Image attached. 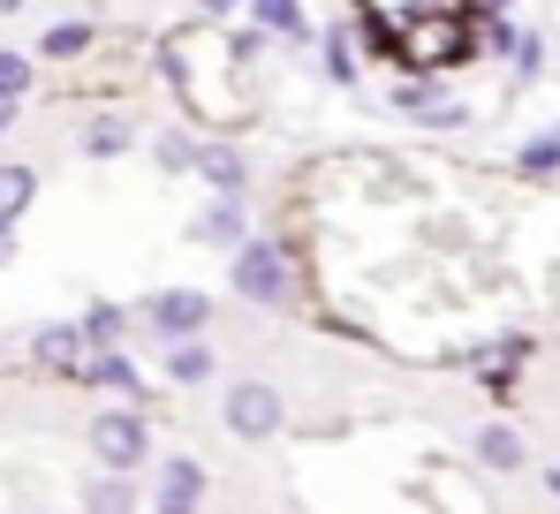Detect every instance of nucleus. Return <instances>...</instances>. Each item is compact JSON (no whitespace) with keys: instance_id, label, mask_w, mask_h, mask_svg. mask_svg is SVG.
Segmentation results:
<instances>
[{"instance_id":"1","label":"nucleus","mask_w":560,"mask_h":514,"mask_svg":"<svg viewBox=\"0 0 560 514\" xmlns=\"http://www.w3.org/2000/svg\"><path fill=\"white\" fill-rule=\"evenodd\" d=\"M235 295L258 303V311H288V303H295L288 250H280V243H243V250H235Z\"/></svg>"},{"instance_id":"2","label":"nucleus","mask_w":560,"mask_h":514,"mask_svg":"<svg viewBox=\"0 0 560 514\" xmlns=\"http://www.w3.org/2000/svg\"><path fill=\"white\" fill-rule=\"evenodd\" d=\"M92 454L98 469H144L152 462V424L137 417V409H106V417H92Z\"/></svg>"},{"instance_id":"3","label":"nucleus","mask_w":560,"mask_h":514,"mask_svg":"<svg viewBox=\"0 0 560 514\" xmlns=\"http://www.w3.org/2000/svg\"><path fill=\"white\" fill-rule=\"evenodd\" d=\"M220 417H228L235 439H273L288 409H280V394L266 386V378H235V386H228V401H220Z\"/></svg>"},{"instance_id":"4","label":"nucleus","mask_w":560,"mask_h":514,"mask_svg":"<svg viewBox=\"0 0 560 514\" xmlns=\"http://www.w3.org/2000/svg\"><path fill=\"white\" fill-rule=\"evenodd\" d=\"M144 318H152V334H167V341H197L205 318H212V295H205V288H160V295L144 303Z\"/></svg>"},{"instance_id":"5","label":"nucleus","mask_w":560,"mask_h":514,"mask_svg":"<svg viewBox=\"0 0 560 514\" xmlns=\"http://www.w3.org/2000/svg\"><path fill=\"white\" fill-rule=\"evenodd\" d=\"M189 243H212V250H243L250 243V220H243V197H212L197 220H189Z\"/></svg>"},{"instance_id":"6","label":"nucleus","mask_w":560,"mask_h":514,"mask_svg":"<svg viewBox=\"0 0 560 514\" xmlns=\"http://www.w3.org/2000/svg\"><path fill=\"white\" fill-rule=\"evenodd\" d=\"M31 355H38V371L77 378V371L92 363V341H84V326H38V334H31Z\"/></svg>"},{"instance_id":"7","label":"nucleus","mask_w":560,"mask_h":514,"mask_svg":"<svg viewBox=\"0 0 560 514\" xmlns=\"http://www.w3.org/2000/svg\"><path fill=\"white\" fill-rule=\"evenodd\" d=\"M189 174H197V182H212V197H243V189H250V160H243L235 144H197Z\"/></svg>"},{"instance_id":"8","label":"nucleus","mask_w":560,"mask_h":514,"mask_svg":"<svg viewBox=\"0 0 560 514\" xmlns=\"http://www.w3.org/2000/svg\"><path fill=\"white\" fill-rule=\"evenodd\" d=\"M197 500H205V469L189 454H175L160 469V514H197Z\"/></svg>"},{"instance_id":"9","label":"nucleus","mask_w":560,"mask_h":514,"mask_svg":"<svg viewBox=\"0 0 560 514\" xmlns=\"http://www.w3.org/2000/svg\"><path fill=\"white\" fill-rule=\"evenodd\" d=\"M469 454H477L485 469L508 477V469H523V431H515V424H485L477 439H469Z\"/></svg>"},{"instance_id":"10","label":"nucleus","mask_w":560,"mask_h":514,"mask_svg":"<svg viewBox=\"0 0 560 514\" xmlns=\"http://www.w3.org/2000/svg\"><path fill=\"white\" fill-rule=\"evenodd\" d=\"M77 144H84V160H121V152L137 144V121H129V114H98Z\"/></svg>"},{"instance_id":"11","label":"nucleus","mask_w":560,"mask_h":514,"mask_svg":"<svg viewBox=\"0 0 560 514\" xmlns=\"http://www.w3.org/2000/svg\"><path fill=\"white\" fill-rule=\"evenodd\" d=\"M84 514H137V484H129V469H106L84 484Z\"/></svg>"},{"instance_id":"12","label":"nucleus","mask_w":560,"mask_h":514,"mask_svg":"<svg viewBox=\"0 0 560 514\" xmlns=\"http://www.w3.org/2000/svg\"><path fill=\"white\" fill-rule=\"evenodd\" d=\"M77 378H92V386H114V394H129V401H137V363H129V348H92V363H84Z\"/></svg>"},{"instance_id":"13","label":"nucleus","mask_w":560,"mask_h":514,"mask_svg":"<svg viewBox=\"0 0 560 514\" xmlns=\"http://www.w3.org/2000/svg\"><path fill=\"white\" fill-rule=\"evenodd\" d=\"M167 378H175V386H205V378H212V348L205 341H167Z\"/></svg>"},{"instance_id":"14","label":"nucleus","mask_w":560,"mask_h":514,"mask_svg":"<svg viewBox=\"0 0 560 514\" xmlns=\"http://www.w3.org/2000/svg\"><path fill=\"white\" fill-rule=\"evenodd\" d=\"M250 15H258L266 31H280V38L311 46V23H303V8H295V0H250Z\"/></svg>"},{"instance_id":"15","label":"nucleus","mask_w":560,"mask_h":514,"mask_svg":"<svg viewBox=\"0 0 560 514\" xmlns=\"http://www.w3.org/2000/svg\"><path fill=\"white\" fill-rule=\"evenodd\" d=\"M31 197H38V174L31 167H0V220H8V227L31 212Z\"/></svg>"},{"instance_id":"16","label":"nucleus","mask_w":560,"mask_h":514,"mask_svg":"<svg viewBox=\"0 0 560 514\" xmlns=\"http://www.w3.org/2000/svg\"><path fill=\"white\" fill-rule=\"evenodd\" d=\"M77 326H84V341H92V348H121V311H114V303H92Z\"/></svg>"},{"instance_id":"17","label":"nucleus","mask_w":560,"mask_h":514,"mask_svg":"<svg viewBox=\"0 0 560 514\" xmlns=\"http://www.w3.org/2000/svg\"><path fill=\"white\" fill-rule=\"evenodd\" d=\"M84 46H92V23H54L46 31V61H77Z\"/></svg>"},{"instance_id":"18","label":"nucleus","mask_w":560,"mask_h":514,"mask_svg":"<svg viewBox=\"0 0 560 514\" xmlns=\"http://www.w3.org/2000/svg\"><path fill=\"white\" fill-rule=\"evenodd\" d=\"M152 160H160L167 174H189V160H197V144H189L183 129H160V137H152Z\"/></svg>"},{"instance_id":"19","label":"nucleus","mask_w":560,"mask_h":514,"mask_svg":"<svg viewBox=\"0 0 560 514\" xmlns=\"http://www.w3.org/2000/svg\"><path fill=\"white\" fill-rule=\"evenodd\" d=\"M31 84H38V69H31L23 54H8V46H0V98L15 106V98H23V91H31Z\"/></svg>"},{"instance_id":"20","label":"nucleus","mask_w":560,"mask_h":514,"mask_svg":"<svg viewBox=\"0 0 560 514\" xmlns=\"http://www.w3.org/2000/svg\"><path fill=\"white\" fill-rule=\"evenodd\" d=\"M326 77H334V84H357V46H349L341 31L326 38Z\"/></svg>"},{"instance_id":"21","label":"nucleus","mask_w":560,"mask_h":514,"mask_svg":"<svg viewBox=\"0 0 560 514\" xmlns=\"http://www.w3.org/2000/svg\"><path fill=\"white\" fill-rule=\"evenodd\" d=\"M546 167H560V129H553V137H530V144H523V174H546Z\"/></svg>"},{"instance_id":"22","label":"nucleus","mask_w":560,"mask_h":514,"mask_svg":"<svg viewBox=\"0 0 560 514\" xmlns=\"http://www.w3.org/2000/svg\"><path fill=\"white\" fill-rule=\"evenodd\" d=\"M8 257H15V227L0 220V265H8Z\"/></svg>"},{"instance_id":"23","label":"nucleus","mask_w":560,"mask_h":514,"mask_svg":"<svg viewBox=\"0 0 560 514\" xmlns=\"http://www.w3.org/2000/svg\"><path fill=\"white\" fill-rule=\"evenodd\" d=\"M8 129H15V106H8V98H0V137H8Z\"/></svg>"},{"instance_id":"24","label":"nucleus","mask_w":560,"mask_h":514,"mask_svg":"<svg viewBox=\"0 0 560 514\" xmlns=\"http://www.w3.org/2000/svg\"><path fill=\"white\" fill-rule=\"evenodd\" d=\"M228 8H235V0H205V15H228Z\"/></svg>"},{"instance_id":"25","label":"nucleus","mask_w":560,"mask_h":514,"mask_svg":"<svg viewBox=\"0 0 560 514\" xmlns=\"http://www.w3.org/2000/svg\"><path fill=\"white\" fill-rule=\"evenodd\" d=\"M546 492H553V500H560V469H546Z\"/></svg>"},{"instance_id":"26","label":"nucleus","mask_w":560,"mask_h":514,"mask_svg":"<svg viewBox=\"0 0 560 514\" xmlns=\"http://www.w3.org/2000/svg\"><path fill=\"white\" fill-rule=\"evenodd\" d=\"M0 15H23V0H0Z\"/></svg>"}]
</instances>
